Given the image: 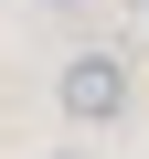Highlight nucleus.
<instances>
[{
    "mask_svg": "<svg viewBox=\"0 0 149 159\" xmlns=\"http://www.w3.org/2000/svg\"><path fill=\"white\" fill-rule=\"evenodd\" d=\"M64 106H74V117H107V106H117V64H107V53H85V64L64 74Z\"/></svg>",
    "mask_w": 149,
    "mask_h": 159,
    "instance_id": "1",
    "label": "nucleus"
}]
</instances>
